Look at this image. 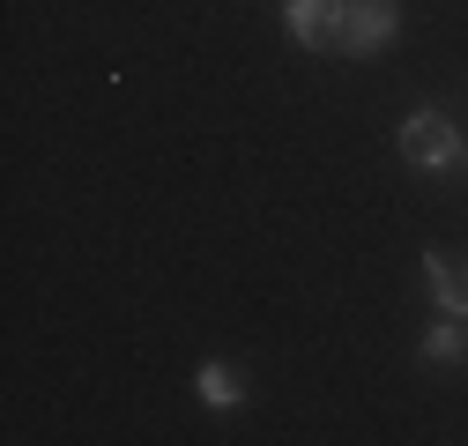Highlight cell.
<instances>
[{"label": "cell", "mask_w": 468, "mask_h": 446, "mask_svg": "<svg viewBox=\"0 0 468 446\" xmlns=\"http://www.w3.org/2000/svg\"><path fill=\"white\" fill-rule=\"evenodd\" d=\"M461 164H468V156H461Z\"/></svg>", "instance_id": "obj_7"}, {"label": "cell", "mask_w": 468, "mask_h": 446, "mask_svg": "<svg viewBox=\"0 0 468 446\" xmlns=\"http://www.w3.org/2000/svg\"><path fill=\"white\" fill-rule=\"evenodd\" d=\"M194 387H201V402H208V409H239V402H246L239 365H223V357H208V365L194 372Z\"/></svg>", "instance_id": "obj_6"}, {"label": "cell", "mask_w": 468, "mask_h": 446, "mask_svg": "<svg viewBox=\"0 0 468 446\" xmlns=\"http://www.w3.org/2000/svg\"><path fill=\"white\" fill-rule=\"evenodd\" d=\"M417 357H424V365H468V320L439 313V320L424 327V343H417Z\"/></svg>", "instance_id": "obj_5"}, {"label": "cell", "mask_w": 468, "mask_h": 446, "mask_svg": "<svg viewBox=\"0 0 468 446\" xmlns=\"http://www.w3.org/2000/svg\"><path fill=\"white\" fill-rule=\"evenodd\" d=\"M394 149H401V164H417V172H461V156H468V134H461V120L453 112H439V104H417L409 120L394 127Z\"/></svg>", "instance_id": "obj_1"}, {"label": "cell", "mask_w": 468, "mask_h": 446, "mask_svg": "<svg viewBox=\"0 0 468 446\" xmlns=\"http://www.w3.org/2000/svg\"><path fill=\"white\" fill-rule=\"evenodd\" d=\"M424 283H431V305H439V313L468 320V260H453L446 246H431V253H424Z\"/></svg>", "instance_id": "obj_3"}, {"label": "cell", "mask_w": 468, "mask_h": 446, "mask_svg": "<svg viewBox=\"0 0 468 446\" xmlns=\"http://www.w3.org/2000/svg\"><path fill=\"white\" fill-rule=\"evenodd\" d=\"M282 23L298 45L313 52H335V0H282Z\"/></svg>", "instance_id": "obj_4"}, {"label": "cell", "mask_w": 468, "mask_h": 446, "mask_svg": "<svg viewBox=\"0 0 468 446\" xmlns=\"http://www.w3.org/2000/svg\"><path fill=\"white\" fill-rule=\"evenodd\" d=\"M401 30L394 0H335V52H379Z\"/></svg>", "instance_id": "obj_2"}]
</instances>
